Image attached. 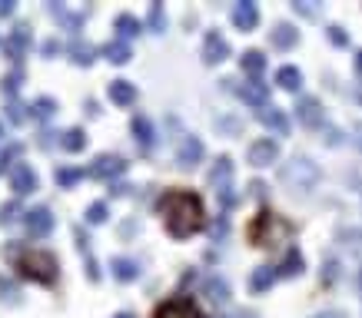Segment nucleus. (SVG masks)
Listing matches in <instances>:
<instances>
[{"instance_id":"obj_1","label":"nucleus","mask_w":362,"mask_h":318,"mask_svg":"<svg viewBox=\"0 0 362 318\" xmlns=\"http://www.w3.org/2000/svg\"><path fill=\"white\" fill-rule=\"evenodd\" d=\"M160 212H163L166 232L173 239H186L203 229V199L197 193H186V189H173L160 199Z\"/></svg>"},{"instance_id":"obj_2","label":"nucleus","mask_w":362,"mask_h":318,"mask_svg":"<svg viewBox=\"0 0 362 318\" xmlns=\"http://www.w3.org/2000/svg\"><path fill=\"white\" fill-rule=\"evenodd\" d=\"M10 258H14V269L24 275V279L44 282V285H50V282L57 279V256H50V252H40V249L20 252L17 245H10Z\"/></svg>"},{"instance_id":"obj_3","label":"nucleus","mask_w":362,"mask_h":318,"mask_svg":"<svg viewBox=\"0 0 362 318\" xmlns=\"http://www.w3.org/2000/svg\"><path fill=\"white\" fill-rule=\"evenodd\" d=\"M283 182H286L289 189H313L316 186V179H319V169L309 163V159H289L286 166H283Z\"/></svg>"},{"instance_id":"obj_4","label":"nucleus","mask_w":362,"mask_h":318,"mask_svg":"<svg viewBox=\"0 0 362 318\" xmlns=\"http://www.w3.org/2000/svg\"><path fill=\"white\" fill-rule=\"evenodd\" d=\"M276 229H279V232H289L286 222H279L272 212H259L256 222L249 226V239L256 245H272V232H276Z\"/></svg>"},{"instance_id":"obj_5","label":"nucleus","mask_w":362,"mask_h":318,"mask_svg":"<svg viewBox=\"0 0 362 318\" xmlns=\"http://www.w3.org/2000/svg\"><path fill=\"white\" fill-rule=\"evenodd\" d=\"M229 179H233V159H229V156H220L216 166H213V173H210V182H213V189L220 193V199H223L227 206H233L236 196L229 193Z\"/></svg>"},{"instance_id":"obj_6","label":"nucleus","mask_w":362,"mask_h":318,"mask_svg":"<svg viewBox=\"0 0 362 318\" xmlns=\"http://www.w3.org/2000/svg\"><path fill=\"white\" fill-rule=\"evenodd\" d=\"M31 40H33L31 27H27V24H20V27H17V30L3 40V53H7L10 60H24V57L31 53Z\"/></svg>"},{"instance_id":"obj_7","label":"nucleus","mask_w":362,"mask_h":318,"mask_svg":"<svg viewBox=\"0 0 362 318\" xmlns=\"http://www.w3.org/2000/svg\"><path fill=\"white\" fill-rule=\"evenodd\" d=\"M153 318H203V315H199L193 299H170L153 312Z\"/></svg>"},{"instance_id":"obj_8","label":"nucleus","mask_w":362,"mask_h":318,"mask_svg":"<svg viewBox=\"0 0 362 318\" xmlns=\"http://www.w3.org/2000/svg\"><path fill=\"white\" fill-rule=\"evenodd\" d=\"M276 156H279V146H276L272 139H256V143H249V150H246L249 166H256V169L276 163Z\"/></svg>"},{"instance_id":"obj_9","label":"nucleus","mask_w":362,"mask_h":318,"mask_svg":"<svg viewBox=\"0 0 362 318\" xmlns=\"http://www.w3.org/2000/svg\"><path fill=\"white\" fill-rule=\"evenodd\" d=\"M120 173H126V163H123L120 156H100V159L87 169V176H93V179H117Z\"/></svg>"},{"instance_id":"obj_10","label":"nucleus","mask_w":362,"mask_h":318,"mask_svg":"<svg viewBox=\"0 0 362 318\" xmlns=\"http://www.w3.org/2000/svg\"><path fill=\"white\" fill-rule=\"evenodd\" d=\"M229 57V44L223 40V33L210 30L203 37V60L206 63H223Z\"/></svg>"},{"instance_id":"obj_11","label":"nucleus","mask_w":362,"mask_h":318,"mask_svg":"<svg viewBox=\"0 0 362 318\" xmlns=\"http://www.w3.org/2000/svg\"><path fill=\"white\" fill-rule=\"evenodd\" d=\"M10 189H14L17 196H27L37 189V173H33L27 163H20V166L10 169Z\"/></svg>"},{"instance_id":"obj_12","label":"nucleus","mask_w":362,"mask_h":318,"mask_svg":"<svg viewBox=\"0 0 362 318\" xmlns=\"http://www.w3.org/2000/svg\"><path fill=\"white\" fill-rule=\"evenodd\" d=\"M27 232L37 236V239H40V236H50V232H54V215H50V209L40 206V209L27 212Z\"/></svg>"},{"instance_id":"obj_13","label":"nucleus","mask_w":362,"mask_h":318,"mask_svg":"<svg viewBox=\"0 0 362 318\" xmlns=\"http://www.w3.org/2000/svg\"><path fill=\"white\" fill-rule=\"evenodd\" d=\"M233 24L240 27V30H253L259 24V10L256 3H249V0H242V3H236L233 7Z\"/></svg>"},{"instance_id":"obj_14","label":"nucleus","mask_w":362,"mask_h":318,"mask_svg":"<svg viewBox=\"0 0 362 318\" xmlns=\"http://www.w3.org/2000/svg\"><path fill=\"white\" fill-rule=\"evenodd\" d=\"M199 159H203V143H199L197 136H186L180 143V152H176V163H180V166H197Z\"/></svg>"},{"instance_id":"obj_15","label":"nucleus","mask_w":362,"mask_h":318,"mask_svg":"<svg viewBox=\"0 0 362 318\" xmlns=\"http://www.w3.org/2000/svg\"><path fill=\"white\" fill-rule=\"evenodd\" d=\"M240 96L246 100L249 106H263L266 109V100H270V87L266 83H259V80H249V83H242L240 87Z\"/></svg>"},{"instance_id":"obj_16","label":"nucleus","mask_w":362,"mask_h":318,"mask_svg":"<svg viewBox=\"0 0 362 318\" xmlns=\"http://www.w3.org/2000/svg\"><path fill=\"white\" fill-rule=\"evenodd\" d=\"M106 93H110V100L117 106H130L136 100V87L130 80H113V83L106 87Z\"/></svg>"},{"instance_id":"obj_17","label":"nucleus","mask_w":362,"mask_h":318,"mask_svg":"<svg viewBox=\"0 0 362 318\" xmlns=\"http://www.w3.org/2000/svg\"><path fill=\"white\" fill-rule=\"evenodd\" d=\"M296 116H299L302 126H319L322 123V109H319V103L313 96H306V100L296 103Z\"/></svg>"},{"instance_id":"obj_18","label":"nucleus","mask_w":362,"mask_h":318,"mask_svg":"<svg viewBox=\"0 0 362 318\" xmlns=\"http://www.w3.org/2000/svg\"><path fill=\"white\" fill-rule=\"evenodd\" d=\"M259 120L266 123L276 136H286V133H289V120H286V113H283V109H272V106H266V109H259Z\"/></svg>"},{"instance_id":"obj_19","label":"nucleus","mask_w":362,"mask_h":318,"mask_svg":"<svg viewBox=\"0 0 362 318\" xmlns=\"http://www.w3.org/2000/svg\"><path fill=\"white\" fill-rule=\"evenodd\" d=\"M270 40L276 50H289V46H296L299 33H296V27H289V24H276V30L270 33Z\"/></svg>"},{"instance_id":"obj_20","label":"nucleus","mask_w":362,"mask_h":318,"mask_svg":"<svg viewBox=\"0 0 362 318\" xmlns=\"http://www.w3.org/2000/svg\"><path fill=\"white\" fill-rule=\"evenodd\" d=\"M110 272L117 275L120 282H133L136 275H140V265H136L133 258H113L110 262Z\"/></svg>"},{"instance_id":"obj_21","label":"nucleus","mask_w":362,"mask_h":318,"mask_svg":"<svg viewBox=\"0 0 362 318\" xmlns=\"http://www.w3.org/2000/svg\"><path fill=\"white\" fill-rule=\"evenodd\" d=\"M272 282H276V269H272V265H259L256 272L249 275V288H253V292H266Z\"/></svg>"},{"instance_id":"obj_22","label":"nucleus","mask_w":362,"mask_h":318,"mask_svg":"<svg viewBox=\"0 0 362 318\" xmlns=\"http://www.w3.org/2000/svg\"><path fill=\"white\" fill-rule=\"evenodd\" d=\"M104 57L110 63H126L133 57V50H130V44H123V40H113V44L104 46Z\"/></svg>"},{"instance_id":"obj_23","label":"nucleus","mask_w":362,"mask_h":318,"mask_svg":"<svg viewBox=\"0 0 362 318\" xmlns=\"http://www.w3.org/2000/svg\"><path fill=\"white\" fill-rule=\"evenodd\" d=\"M276 83H279L283 90H299L302 73L296 67H279V70H276Z\"/></svg>"},{"instance_id":"obj_24","label":"nucleus","mask_w":362,"mask_h":318,"mask_svg":"<svg viewBox=\"0 0 362 318\" xmlns=\"http://www.w3.org/2000/svg\"><path fill=\"white\" fill-rule=\"evenodd\" d=\"M240 63H242V70L253 73V76H259L263 70H266V57H263L259 50H246V53L240 57Z\"/></svg>"},{"instance_id":"obj_25","label":"nucleus","mask_w":362,"mask_h":318,"mask_svg":"<svg viewBox=\"0 0 362 318\" xmlns=\"http://www.w3.org/2000/svg\"><path fill=\"white\" fill-rule=\"evenodd\" d=\"M113 27H117V33H120V37H136V33L143 30V24H140L136 17H130V14H120Z\"/></svg>"},{"instance_id":"obj_26","label":"nucleus","mask_w":362,"mask_h":318,"mask_svg":"<svg viewBox=\"0 0 362 318\" xmlns=\"http://www.w3.org/2000/svg\"><path fill=\"white\" fill-rule=\"evenodd\" d=\"M54 109H57V103H54L50 96H40V100H33V103H31V116H33V120H50V116H54Z\"/></svg>"},{"instance_id":"obj_27","label":"nucleus","mask_w":362,"mask_h":318,"mask_svg":"<svg viewBox=\"0 0 362 318\" xmlns=\"http://www.w3.org/2000/svg\"><path fill=\"white\" fill-rule=\"evenodd\" d=\"M60 143H63V150L67 152H80L83 146H87V133H83V130H67Z\"/></svg>"},{"instance_id":"obj_28","label":"nucleus","mask_w":362,"mask_h":318,"mask_svg":"<svg viewBox=\"0 0 362 318\" xmlns=\"http://www.w3.org/2000/svg\"><path fill=\"white\" fill-rule=\"evenodd\" d=\"M133 133L143 146H153V126H150L147 116H133Z\"/></svg>"},{"instance_id":"obj_29","label":"nucleus","mask_w":362,"mask_h":318,"mask_svg":"<svg viewBox=\"0 0 362 318\" xmlns=\"http://www.w3.org/2000/svg\"><path fill=\"white\" fill-rule=\"evenodd\" d=\"M50 14H54V17H60L67 30H80V24H83V17H80V14H70V10H63L60 3H54V7H50Z\"/></svg>"},{"instance_id":"obj_30","label":"nucleus","mask_w":362,"mask_h":318,"mask_svg":"<svg viewBox=\"0 0 362 318\" xmlns=\"http://www.w3.org/2000/svg\"><path fill=\"white\" fill-rule=\"evenodd\" d=\"M70 53H74V63H80V67H90L93 63V46L90 44H80V40H76V44L70 46Z\"/></svg>"},{"instance_id":"obj_31","label":"nucleus","mask_w":362,"mask_h":318,"mask_svg":"<svg viewBox=\"0 0 362 318\" xmlns=\"http://www.w3.org/2000/svg\"><path fill=\"white\" fill-rule=\"evenodd\" d=\"M206 292H210L213 302H227V299H229L227 282H220V279H210V282H206Z\"/></svg>"},{"instance_id":"obj_32","label":"nucleus","mask_w":362,"mask_h":318,"mask_svg":"<svg viewBox=\"0 0 362 318\" xmlns=\"http://www.w3.org/2000/svg\"><path fill=\"white\" fill-rule=\"evenodd\" d=\"M302 272V256L299 252H289L286 262H283V269H279V275H299Z\"/></svg>"},{"instance_id":"obj_33","label":"nucleus","mask_w":362,"mask_h":318,"mask_svg":"<svg viewBox=\"0 0 362 318\" xmlns=\"http://www.w3.org/2000/svg\"><path fill=\"white\" fill-rule=\"evenodd\" d=\"M163 27H166V14H163V3H153V7H150V30L163 33Z\"/></svg>"},{"instance_id":"obj_34","label":"nucleus","mask_w":362,"mask_h":318,"mask_svg":"<svg viewBox=\"0 0 362 318\" xmlns=\"http://www.w3.org/2000/svg\"><path fill=\"white\" fill-rule=\"evenodd\" d=\"M20 80H24V73H20V70H14V73H10V76H3V83H0V90H3V93H10V96H14V93L20 90Z\"/></svg>"},{"instance_id":"obj_35","label":"nucleus","mask_w":362,"mask_h":318,"mask_svg":"<svg viewBox=\"0 0 362 318\" xmlns=\"http://www.w3.org/2000/svg\"><path fill=\"white\" fill-rule=\"evenodd\" d=\"M76 179H83V169H57V182L60 186H74Z\"/></svg>"},{"instance_id":"obj_36","label":"nucleus","mask_w":362,"mask_h":318,"mask_svg":"<svg viewBox=\"0 0 362 318\" xmlns=\"http://www.w3.org/2000/svg\"><path fill=\"white\" fill-rule=\"evenodd\" d=\"M106 219V202H93L90 209H87V222H93V226H100Z\"/></svg>"},{"instance_id":"obj_37","label":"nucleus","mask_w":362,"mask_h":318,"mask_svg":"<svg viewBox=\"0 0 362 318\" xmlns=\"http://www.w3.org/2000/svg\"><path fill=\"white\" fill-rule=\"evenodd\" d=\"M329 40H332L336 46H346V33L339 30V27H329Z\"/></svg>"},{"instance_id":"obj_38","label":"nucleus","mask_w":362,"mask_h":318,"mask_svg":"<svg viewBox=\"0 0 362 318\" xmlns=\"http://www.w3.org/2000/svg\"><path fill=\"white\" fill-rule=\"evenodd\" d=\"M14 152H20V146H10V150H3V152H0V173L7 169V163H10V156H14Z\"/></svg>"},{"instance_id":"obj_39","label":"nucleus","mask_w":362,"mask_h":318,"mask_svg":"<svg viewBox=\"0 0 362 318\" xmlns=\"http://www.w3.org/2000/svg\"><path fill=\"white\" fill-rule=\"evenodd\" d=\"M7 109H10V120H14V123L24 120V106H20V103H10Z\"/></svg>"},{"instance_id":"obj_40","label":"nucleus","mask_w":362,"mask_h":318,"mask_svg":"<svg viewBox=\"0 0 362 318\" xmlns=\"http://www.w3.org/2000/svg\"><path fill=\"white\" fill-rule=\"evenodd\" d=\"M44 53H47V57H54V53H60V44H57V40H47V44H44Z\"/></svg>"},{"instance_id":"obj_41","label":"nucleus","mask_w":362,"mask_h":318,"mask_svg":"<svg viewBox=\"0 0 362 318\" xmlns=\"http://www.w3.org/2000/svg\"><path fill=\"white\" fill-rule=\"evenodd\" d=\"M14 14V0H0V17H10Z\"/></svg>"},{"instance_id":"obj_42","label":"nucleus","mask_w":362,"mask_h":318,"mask_svg":"<svg viewBox=\"0 0 362 318\" xmlns=\"http://www.w3.org/2000/svg\"><path fill=\"white\" fill-rule=\"evenodd\" d=\"M356 73H362V50L356 53Z\"/></svg>"},{"instance_id":"obj_43","label":"nucleus","mask_w":362,"mask_h":318,"mask_svg":"<svg viewBox=\"0 0 362 318\" xmlns=\"http://www.w3.org/2000/svg\"><path fill=\"white\" fill-rule=\"evenodd\" d=\"M316 318H343L339 312H322V315H316Z\"/></svg>"},{"instance_id":"obj_44","label":"nucleus","mask_w":362,"mask_h":318,"mask_svg":"<svg viewBox=\"0 0 362 318\" xmlns=\"http://www.w3.org/2000/svg\"><path fill=\"white\" fill-rule=\"evenodd\" d=\"M113 318H133V315H126V312H120V315H113Z\"/></svg>"},{"instance_id":"obj_45","label":"nucleus","mask_w":362,"mask_h":318,"mask_svg":"<svg viewBox=\"0 0 362 318\" xmlns=\"http://www.w3.org/2000/svg\"><path fill=\"white\" fill-rule=\"evenodd\" d=\"M0 136H3V126H0Z\"/></svg>"},{"instance_id":"obj_46","label":"nucleus","mask_w":362,"mask_h":318,"mask_svg":"<svg viewBox=\"0 0 362 318\" xmlns=\"http://www.w3.org/2000/svg\"><path fill=\"white\" fill-rule=\"evenodd\" d=\"M359 282H362V275H359Z\"/></svg>"}]
</instances>
